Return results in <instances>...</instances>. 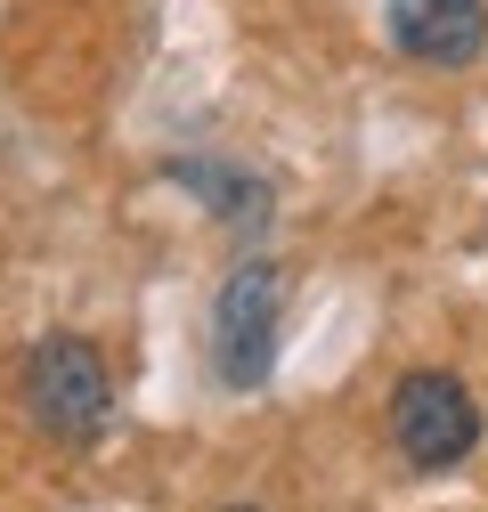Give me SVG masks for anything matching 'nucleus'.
<instances>
[{
	"instance_id": "nucleus-1",
	"label": "nucleus",
	"mask_w": 488,
	"mask_h": 512,
	"mask_svg": "<svg viewBox=\"0 0 488 512\" xmlns=\"http://www.w3.org/2000/svg\"><path fill=\"white\" fill-rule=\"evenodd\" d=\"M25 407H33V423H41L49 439L90 447V439L106 431V415H114V382H106L98 350L74 342V334H49V342L33 350V366H25Z\"/></svg>"
},
{
	"instance_id": "nucleus-2",
	"label": "nucleus",
	"mask_w": 488,
	"mask_h": 512,
	"mask_svg": "<svg viewBox=\"0 0 488 512\" xmlns=\"http://www.w3.org/2000/svg\"><path fill=\"white\" fill-rule=\"evenodd\" d=\"M277 317H285V277L269 261H244L220 301H212V366L228 391H261V374L277 358Z\"/></svg>"
},
{
	"instance_id": "nucleus-3",
	"label": "nucleus",
	"mask_w": 488,
	"mask_h": 512,
	"mask_svg": "<svg viewBox=\"0 0 488 512\" xmlns=\"http://www.w3.org/2000/svg\"><path fill=\"white\" fill-rule=\"evenodd\" d=\"M391 439H399V456L415 472H448L472 456V439H480V407L456 374H407L399 391H391Z\"/></svg>"
},
{
	"instance_id": "nucleus-4",
	"label": "nucleus",
	"mask_w": 488,
	"mask_h": 512,
	"mask_svg": "<svg viewBox=\"0 0 488 512\" xmlns=\"http://www.w3.org/2000/svg\"><path fill=\"white\" fill-rule=\"evenodd\" d=\"M391 41L423 66H472L488 41V0H383Z\"/></svg>"
},
{
	"instance_id": "nucleus-5",
	"label": "nucleus",
	"mask_w": 488,
	"mask_h": 512,
	"mask_svg": "<svg viewBox=\"0 0 488 512\" xmlns=\"http://www.w3.org/2000/svg\"><path fill=\"white\" fill-rule=\"evenodd\" d=\"M171 179L196 187L228 228H261V220H269V187H261V179H236V171H212V163H171Z\"/></svg>"
}]
</instances>
